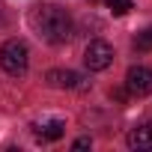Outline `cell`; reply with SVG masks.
<instances>
[{
    "label": "cell",
    "instance_id": "11",
    "mask_svg": "<svg viewBox=\"0 0 152 152\" xmlns=\"http://www.w3.org/2000/svg\"><path fill=\"white\" fill-rule=\"evenodd\" d=\"M90 143H93L90 137H81V140H75V149H90Z\"/></svg>",
    "mask_w": 152,
    "mask_h": 152
},
{
    "label": "cell",
    "instance_id": "8",
    "mask_svg": "<svg viewBox=\"0 0 152 152\" xmlns=\"http://www.w3.org/2000/svg\"><path fill=\"white\" fill-rule=\"evenodd\" d=\"M134 48L137 51H152V27H146L134 36Z\"/></svg>",
    "mask_w": 152,
    "mask_h": 152
},
{
    "label": "cell",
    "instance_id": "9",
    "mask_svg": "<svg viewBox=\"0 0 152 152\" xmlns=\"http://www.w3.org/2000/svg\"><path fill=\"white\" fill-rule=\"evenodd\" d=\"M107 3V9L113 12V15H125L128 9H131V0H104Z\"/></svg>",
    "mask_w": 152,
    "mask_h": 152
},
{
    "label": "cell",
    "instance_id": "7",
    "mask_svg": "<svg viewBox=\"0 0 152 152\" xmlns=\"http://www.w3.org/2000/svg\"><path fill=\"white\" fill-rule=\"evenodd\" d=\"M63 134H66V125H63L60 119H51V122L42 128V137H45V140H60Z\"/></svg>",
    "mask_w": 152,
    "mask_h": 152
},
{
    "label": "cell",
    "instance_id": "10",
    "mask_svg": "<svg viewBox=\"0 0 152 152\" xmlns=\"http://www.w3.org/2000/svg\"><path fill=\"white\" fill-rule=\"evenodd\" d=\"M125 96H128V90H113V93H110L113 102H125Z\"/></svg>",
    "mask_w": 152,
    "mask_h": 152
},
{
    "label": "cell",
    "instance_id": "3",
    "mask_svg": "<svg viewBox=\"0 0 152 152\" xmlns=\"http://www.w3.org/2000/svg\"><path fill=\"white\" fill-rule=\"evenodd\" d=\"M84 63L90 72H104L110 63H113V48L104 42V39H93L84 51Z\"/></svg>",
    "mask_w": 152,
    "mask_h": 152
},
{
    "label": "cell",
    "instance_id": "12",
    "mask_svg": "<svg viewBox=\"0 0 152 152\" xmlns=\"http://www.w3.org/2000/svg\"><path fill=\"white\" fill-rule=\"evenodd\" d=\"M0 27H6V15H3V9H0Z\"/></svg>",
    "mask_w": 152,
    "mask_h": 152
},
{
    "label": "cell",
    "instance_id": "4",
    "mask_svg": "<svg viewBox=\"0 0 152 152\" xmlns=\"http://www.w3.org/2000/svg\"><path fill=\"white\" fill-rule=\"evenodd\" d=\"M125 90H128V96H137V99L149 96V93H152V69H146V66H131L128 75H125Z\"/></svg>",
    "mask_w": 152,
    "mask_h": 152
},
{
    "label": "cell",
    "instance_id": "2",
    "mask_svg": "<svg viewBox=\"0 0 152 152\" xmlns=\"http://www.w3.org/2000/svg\"><path fill=\"white\" fill-rule=\"evenodd\" d=\"M27 66H30V48H27V42H21V39H9V42H3V48H0V69H3L6 75H24L27 72Z\"/></svg>",
    "mask_w": 152,
    "mask_h": 152
},
{
    "label": "cell",
    "instance_id": "6",
    "mask_svg": "<svg viewBox=\"0 0 152 152\" xmlns=\"http://www.w3.org/2000/svg\"><path fill=\"white\" fill-rule=\"evenodd\" d=\"M125 143H128L131 149H152V119H146V122L134 125V128L128 131Z\"/></svg>",
    "mask_w": 152,
    "mask_h": 152
},
{
    "label": "cell",
    "instance_id": "1",
    "mask_svg": "<svg viewBox=\"0 0 152 152\" xmlns=\"http://www.w3.org/2000/svg\"><path fill=\"white\" fill-rule=\"evenodd\" d=\"M30 24H33V30H36L45 42H51V45H63V42H69L72 33H75L72 15H69L63 6H54V3L36 6V9L30 12Z\"/></svg>",
    "mask_w": 152,
    "mask_h": 152
},
{
    "label": "cell",
    "instance_id": "5",
    "mask_svg": "<svg viewBox=\"0 0 152 152\" xmlns=\"http://www.w3.org/2000/svg\"><path fill=\"white\" fill-rule=\"evenodd\" d=\"M45 81H48V87H54V90H78L81 75L72 72V69H51V72L45 75Z\"/></svg>",
    "mask_w": 152,
    "mask_h": 152
}]
</instances>
